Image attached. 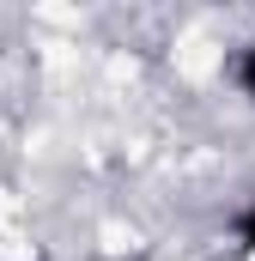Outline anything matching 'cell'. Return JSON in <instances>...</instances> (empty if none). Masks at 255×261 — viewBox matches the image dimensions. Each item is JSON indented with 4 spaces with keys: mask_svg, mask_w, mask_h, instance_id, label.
Masks as SVG:
<instances>
[{
    "mask_svg": "<svg viewBox=\"0 0 255 261\" xmlns=\"http://www.w3.org/2000/svg\"><path fill=\"white\" fill-rule=\"evenodd\" d=\"M243 91H249V97H255V49H249V55H243Z\"/></svg>",
    "mask_w": 255,
    "mask_h": 261,
    "instance_id": "cell-1",
    "label": "cell"
},
{
    "mask_svg": "<svg viewBox=\"0 0 255 261\" xmlns=\"http://www.w3.org/2000/svg\"><path fill=\"white\" fill-rule=\"evenodd\" d=\"M243 249L255 255V213H243Z\"/></svg>",
    "mask_w": 255,
    "mask_h": 261,
    "instance_id": "cell-2",
    "label": "cell"
}]
</instances>
